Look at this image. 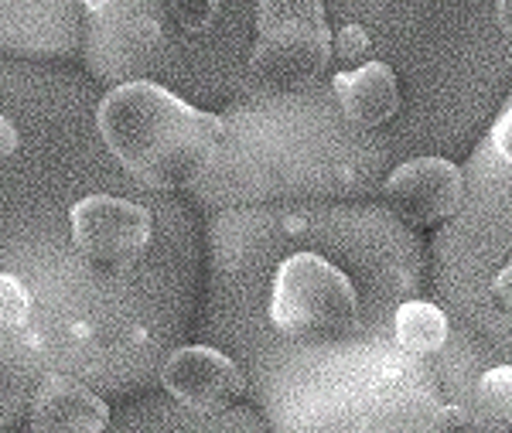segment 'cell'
<instances>
[{"label": "cell", "mask_w": 512, "mask_h": 433, "mask_svg": "<svg viewBox=\"0 0 512 433\" xmlns=\"http://www.w3.org/2000/svg\"><path fill=\"white\" fill-rule=\"evenodd\" d=\"M31 314V297L24 283L11 273H0V324L4 328H21Z\"/></svg>", "instance_id": "obj_11"}, {"label": "cell", "mask_w": 512, "mask_h": 433, "mask_svg": "<svg viewBox=\"0 0 512 433\" xmlns=\"http://www.w3.org/2000/svg\"><path fill=\"white\" fill-rule=\"evenodd\" d=\"M478 413L485 423L509 427L512 423V365L489 369L478 382Z\"/></svg>", "instance_id": "obj_10"}, {"label": "cell", "mask_w": 512, "mask_h": 433, "mask_svg": "<svg viewBox=\"0 0 512 433\" xmlns=\"http://www.w3.org/2000/svg\"><path fill=\"white\" fill-rule=\"evenodd\" d=\"M335 45H338V55L342 58H359V55H366L369 35H366V28H359V24H345V28L338 31Z\"/></svg>", "instance_id": "obj_13"}, {"label": "cell", "mask_w": 512, "mask_h": 433, "mask_svg": "<svg viewBox=\"0 0 512 433\" xmlns=\"http://www.w3.org/2000/svg\"><path fill=\"white\" fill-rule=\"evenodd\" d=\"M332 86L338 106L355 127H379L400 113V86L386 62H366L352 72H338Z\"/></svg>", "instance_id": "obj_7"}, {"label": "cell", "mask_w": 512, "mask_h": 433, "mask_svg": "<svg viewBox=\"0 0 512 433\" xmlns=\"http://www.w3.org/2000/svg\"><path fill=\"white\" fill-rule=\"evenodd\" d=\"M151 212L113 195H89L72 205V239L96 270H127L151 246Z\"/></svg>", "instance_id": "obj_4"}, {"label": "cell", "mask_w": 512, "mask_h": 433, "mask_svg": "<svg viewBox=\"0 0 512 433\" xmlns=\"http://www.w3.org/2000/svg\"><path fill=\"white\" fill-rule=\"evenodd\" d=\"M465 423H468V416L461 413L458 406H444V410L434 416L431 427H434V430H444V427H465Z\"/></svg>", "instance_id": "obj_17"}, {"label": "cell", "mask_w": 512, "mask_h": 433, "mask_svg": "<svg viewBox=\"0 0 512 433\" xmlns=\"http://www.w3.org/2000/svg\"><path fill=\"white\" fill-rule=\"evenodd\" d=\"M499 24H502V31L512 38V0H499Z\"/></svg>", "instance_id": "obj_18"}, {"label": "cell", "mask_w": 512, "mask_h": 433, "mask_svg": "<svg viewBox=\"0 0 512 433\" xmlns=\"http://www.w3.org/2000/svg\"><path fill=\"white\" fill-rule=\"evenodd\" d=\"M461 191H465V181H461L458 164L444 157H414L386 178L390 205L414 226H437L451 219L461 205Z\"/></svg>", "instance_id": "obj_6"}, {"label": "cell", "mask_w": 512, "mask_h": 433, "mask_svg": "<svg viewBox=\"0 0 512 433\" xmlns=\"http://www.w3.org/2000/svg\"><path fill=\"white\" fill-rule=\"evenodd\" d=\"M253 76L277 93H301L332 58V31L321 0H260Z\"/></svg>", "instance_id": "obj_3"}, {"label": "cell", "mask_w": 512, "mask_h": 433, "mask_svg": "<svg viewBox=\"0 0 512 433\" xmlns=\"http://www.w3.org/2000/svg\"><path fill=\"white\" fill-rule=\"evenodd\" d=\"M492 144H495V151L512 164V110L502 113L499 123L492 127Z\"/></svg>", "instance_id": "obj_14"}, {"label": "cell", "mask_w": 512, "mask_h": 433, "mask_svg": "<svg viewBox=\"0 0 512 433\" xmlns=\"http://www.w3.org/2000/svg\"><path fill=\"white\" fill-rule=\"evenodd\" d=\"M18 151V127L7 116H0V164H7Z\"/></svg>", "instance_id": "obj_16"}, {"label": "cell", "mask_w": 512, "mask_h": 433, "mask_svg": "<svg viewBox=\"0 0 512 433\" xmlns=\"http://www.w3.org/2000/svg\"><path fill=\"white\" fill-rule=\"evenodd\" d=\"M164 4H168L171 18L188 31L205 28V24L216 18V0H164Z\"/></svg>", "instance_id": "obj_12"}, {"label": "cell", "mask_w": 512, "mask_h": 433, "mask_svg": "<svg viewBox=\"0 0 512 433\" xmlns=\"http://www.w3.org/2000/svg\"><path fill=\"white\" fill-rule=\"evenodd\" d=\"M492 294H495V304H499L506 314H512V263L499 273V277H495Z\"/></svg>", "instance_id": "obj_15"}, {"label": "cell", "mask_w": 512, "mask_h": 433, "mask_svg": "<svg viewBox=\"0 0 512 433\" xmlns=\"http://www.w3.org/2000/svg\"><path fill=\"white\" fill-rule=\"evenodd\" d=\"M110 423V410L99 396L89 393L86 386L62 376H48L41 382L35 396V410H31V427L35 430H79L96 433Z\"/></svg>", "instance_id": "obj_8"}, {"label": "cell", "mask_w": 512, "mask_h": 433, "mask_svg": "<svg viewBox=\"0 0 512 433\" xmlns=\"http://www.w3.org/2000/svg\"><path fill=\"white\" fill-rule=\"evenodd\" d=\"M270 321L294 341H338L359 321L349 277L315 253H294L277 266Z\"/></svg>", "instance_id": "obj_2"}, {"label": "cell", "mask_w": 512, "mask_h": 433, "mask_svg": "<svg viewBox=\"0 0 512 433\" xmlns=\"http://www.w3.org/2000/svg\"><path fill=\"white\" fill-rule=\"evenodd\" d=\"M99 133L110 154L144 185L188 188L212 168L226 127L164 86L123 82L99 103Z\"/></svg>", "instance_id": "obj_1"}, {"label": "cell", "mask_w": 512, "mask_h": 433, "mask_svg": "<svg viewBox=\"0 0 512 433\" xmlns=\"http://www.w3.org/2000/svg\"><path fill=\"white\" fill-rule=\"evenodd\" d=\"M393 335H396V345L410 355L441 352L444 341H448V318H444V311L437 304L407 301L396 307Z\"/></svg>", "instance_id": "obj_9"}, {"label": "cell", "mask_w": 512, "mask_h": 433, "mask_svg": "<svg viewBox=\"0 0 512 433\" xmlns=\"http://www.w3.org/2000/svg\"><path fill=\"white\" fill-rule=\"evenodd\" d=\"M161 382L178 403H185L195 413H226L246 389V379L233 358L205 345H188L171 352V358L164 362Z\"/></svg>", "instance_id": "obj_5"}]
</instances>
